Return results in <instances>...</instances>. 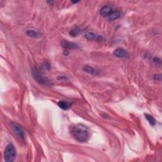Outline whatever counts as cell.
I'll use <instances>...</instances> for the list:
<instances>
[{
	"label": "cell",
	"instance_id": "cell-1",
	"mask_svg": "<svg viewBox=\"0 0 162 162\" xmlns=\"http://www.w3.org/2000/svg\"><path fill=\"white\" fill-rule=\"evenodd\" d=\"M70 134L75 139L80 143H85L89 139L90 132L88 128L83 124H74L70 127Z\"/></svg>",
	"mask_w": 162,
	"mask_h": 162
},
{
	"label": "cell",
	"instance_id": "cell-2",
	"mask_svg": "<svg viewBox=\"0 0 162 162\" xmlns=\"http://www.w3.org/2000/svg\"><path fill=\"white\" fill-rule=\"evenodd\" d=\"M17 155V151L15 147L12 144H8L5 151V160L7 162H12L15 160Z\"/></svg>",
	"mask_w": 162,
	"mask_h": 162
},
{
	"label": "cell",
	"instance_id": "cell-3",
	"mask_svg": "<svg viewBox=\"0 0 162 162\" xmlns=\"http://www.w3.org/2000/svg\"><path fill=\"white\" fill-rule=\"evenodd\" d=\"M33 76L34 78V79L40 84L47 85L50 83V82L47 80L46 78L41 76L36 68H34L33 69Z\"/></svg>",
	"mask_w": 162,
	"mask_h": 162
},
{
	"label": "cell",
	"instance_id": "cell-4",
	"mask_svg": "<svg viewBox=\"0 0 162 162\" xmlns=\"http://www.w3.org/2000/svg\"><path fill=\"white\" fill-rule=\"evenodd\" d=\"M10 126L11 128L13 130V132L16 134L20 138H21V139H23V138H24V130H23V129L21 125L17 123H15V122H11L10 123Z\"/></svg>",
	"mask_w": 162,
	"mask_h": 162
},
{
	"label": "cell",
	"instance_id": "cell-5",
	"mask_svg": "<svg viewBox=\"0 0 162 162\" xmlns=\"http://www.w3.org/2000/svg\"><path fill=\"white\" fill-rule=\"evenodd\" d=\"M61 45L63 48L66 50H76L79 48L78 45L76 44V43L71 42L65 40H62L61 42Z\"/></svg>",
	"mask_w": 162,
	"mask_h": 162
},
{
	"label": "cell",
	"instance_id": "cell-6",
	"mask_svg": "<svg viewBox=\"0 0 162 162\" xmlns=\"http://www.w3.org/2000/svg\"><path fill=\"white\" fill-rule=\"evenodd\" d=\"M113 8L112 6H109V5H106L102 8L100 10V15L103 17L105 18H108V17L113 11Z\"/></svg>",
	"mask_w": 162,
	"mask_h": 162
},
{
	"label": "cell",
	"instance_id": "cell-7",
	"mask_svg": "<svg viewBox=\"0 0 162 162\" xmlns=\"http://www.w3.org/2000/svg\"><path fill=\"white\" fill-rule=\"evenodd\" d=\"M86 38L89 41H94V40H97L99 41H101L103 40V38L100 35H97L95 33L89 32L87 33L85 35Z\"/></svg>",
	"mask_w": 162,
	"mask_h": 162
},
{
	"label": "cell",
	"instance_id": "cell-8",
	"mask_svg": "<svg viewBox=\"0 0 162 162\" xmlns=\"http://www.w3.org/2000/svg\"><path fill=\"white\" fill-rule=\"evenodd\" d=\"M113 54L117 57L124 58H127L128 56V53L127 51L123 48H118L114 51Z\"/></svg>",
	"mask_w": 162,
	"mask_h": 162
},
{
	"label": "cell",
	"instance_id": "cell-9",
	"mask_svg": "<svg viewBox=\"0 0 162 162\" xmlns=\"http://www.w3.org/2000/svg\"><path fill=\"white\" fill-rule=\"evenodd\" d=\"M83 70H84L86 72L91 75H93V76H97V75L100 74V71L89 65H85L84 66V68H83Z\"/></svg>",
	"mask_w": 162,
	"mask_h": 162
},
{
	"label": "cell",
	"instance_id": "cell-10",
	"mask_svg": "<svg viewBox=\"0 0 162 162\" xmlns=\"http://www.w3.org/2000/svg\"><path fill=\"white\" fill-rule=\"evenodd\" d=\"M121 16V13L120 11L117 10H113L112 12L110 14L109 16L108 17V18L110 21H115V20L118 19Z\"/></svg>",
	"mask_w": 162,
	"mask_h": 162
},
{
	"label": "cell",
	"instance_id": "cell-11",
	"mask_svg": "<svg viewBox=\"0 0 162 162\" xmlns=\"http://www.w3.org/2000/svg\"><path fill=\"white\" fill-rule=\"evenodd\" d=\"M58 105L63 110H67L70 107L69 104L65 101H60L58 103Z\"/></svg>",
	"mask_w": 162,
	"mask_h": 162
},
{
	"label": "cell",
	"instance_id": "cell-12",
	"mask_svg": "<svg viewBox=\"0 0 162 162\" xmlns=\"http://www.w3.org/2000/svg\"><path fill=\"white\" fill-rule=\"evenodd\" d=\"M145 117L146 118V120H147L149 123L150 124V125L152 126L155 125L156 122V120L151 115H148V114H145Z\"/></svg>",
	"mask_w": 162,
	"mask_h": 162
},
{
	"label": "cell",
	"instance_id": "cell-13",
	"mask_svg": "<svg viewBox=\"0 0 162 162\" xmlns=\"http://www.w3.org/2000/svg\"><path fill=\"white\" fill-rule=\"evenodd\" d=\"M80 33H81V29L79 28V27H76V28L70 31V36L72 37H76L80 34Z\"/></svg>",
	"mask_w": 162,
	"mask_h": 162
},
{
	"label": "cell",
	"instance_id": "cell-14",
	"mask_svg": "<svg viewBox=\"0 0 162 162\" xmlns=\"http://www.w3.org/2000/svg\"><path fill=\"white\" fill-rule=\"evenodd\" d=\"M26 33L29 36L32 37H37L38 36V33L33 30H28Z\"/></svg>",
	"mask_w": 162,
	"mask_h": 162
},
{
	"label": "cell",
	"instance_id": "cell-15",
	"mask_svg": "<svg viewBox=\"0 0 162 162\" xmlns=\"http://www.w3.org/2000/svg\"><path fill=\"white\" fill-rule=\"evenodd\" d=\"M153 62L155 63V64L157 66H160L161 65V60L159 58H158V57H155L153 58Z\"/></svg>",
	"mask_w": 162,
	"mask_h": 162
},
{
	"label": "cell",
	"instance_id": "cell-16",
	"mask_svg": "<svg viewBox=\"0 0 162 162\" xmlns=\"http://www.w3.org/2000/svg\"><path fill=\"white\" fill-rule=\"evenodd\" d=\"M154 78H155V79L158 80V81H161V76L160 74H158V75H155V76H154Z\"/></svg>",
	"mask_w": 162,
	"mask_h": 162
},
{
	"label": "cell",
	"instance_id": "cell-17",
	"mask_svg": "<svg viewBox=\"0 0 162 162\" xmlns=\"http://www.w3.org/2000/svg\"><path fill=\"white\" fill-rule=\"evenodd\" d=\"M72 3H74V4H77V3H79V1H72Z\"/></svg>",
	"mask_w": 162,
	"mask_h": 162
}]
</instances>
